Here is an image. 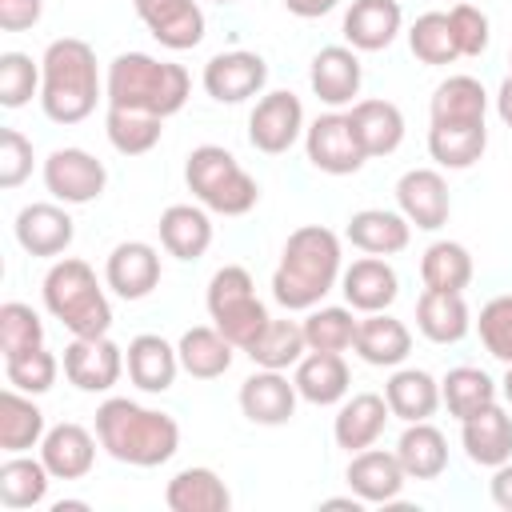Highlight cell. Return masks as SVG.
<instances>
[{
    "instance_id": "6da1fadb",
    "label": "cell",
    "mask_w": 512,
    "mask_h": 512,
    "mask_svg": "<svg viewBox=\"0 0 512 512\" xmlns=\"http://www.w3.org/2000/svg\"><path fill=\"white\" fill-rule=\"evenodd\" d=\"M340 272V236L324 224H300L272 272V300L288 312H308L340 284Z\"/></svg>"
},
{
    "instance_id": "7a4b0ae2",
    "label": "cell",
    "mask_w": 512,
    "mask_h": 512,
    "mask_svg": "<svg viewBox=\"0 0 512 512\" xmlns=\"http://www.w3.org/2000/svg\"><path fill=\"white\" fill-rule=\"evenodd\" d=\"M96 440L120 464L160 468L180 448V424L160 408H144L128 396H108L96 408Z\"/></svg>"
},
{
    "instance_id": "3957f363",
    "label": "cell",
    "mask_w": 512,
    "mask_h": 512,
    "mask_svg": "<svg viewBox=\"0 0 512 512\" xmlns=\"http://www.w3.org/2000/svg\"><path fill=\"white\" fill-rule=\"evenodd\" d=\"M104 80L96 52L80 36H60L40 56V108L52 124H80L96 112Z\"/></svg>"
},
{
    "instance_id": "277c9868",
    "label": "cell",
    "mask_w": 512,
    "mask_h": 512,
    "mask_svg": "<svg viewBox=\"0 0 512 512\" xmlns=\"http://www.w3.org/2000/svg\"><path fill=\"white\" fill-rule=\"evenodd\" d=\"M192 96V76L184 64L156 60L148 52H120L104 76V100L112 108H140L160 120L176 116Z\"/></svg>"
},
{
    "instance_id": "5b68a950",
    "label": "cell",
    "mask_w": 512,
    "mask_h": 512,
    "mask_svg": "<svg viewBox=\"0 0 512 512\" xmlns=\"http://www.w3.org/2000/svg\"><path fill=\"white\" fill-rule=\"evenodd\" d=\"M44 308L72 332V336H108L112 328V304L92 272L88 260L80 256H60L44 272Z\"/></svg>"
},
{
    "instance_id": "8992f818",
    "label": "cell",
    "mask_w": 512,
    "mask_h": 512,
    "mask_svg": "<svg viewBox=\"0 0 512 512\" xmlns=\"http://www.w3.org/2000/svg\"><path fill=\"white\" fill-rule=\"evenodd\" d=\"M184 180L196 204L216 216H248L260 200V184L240 168V160L220 144H200L184 160Z\"/></svg>"
},
{
    "instance_id": "52a82bcc",
    "label": "cell",
    "mask_w": 512,
    "mask_h": 512,
    "mask_svg": "<svg viewBox=\"0 0 512 512\" xmlns=\"http://www.w3.org/2000/svg\"><path fill=\"white\" fill-rule=\"evenodd\" d=\"M204 304H208L212 324H216L240 352H244V348L260 336V328L272 320L268 308H264V300L256 296L252 272L240 268V264H224V268L212 272Z\"/></svg>"
},
{
    "instance_id": "ba28073f",
    "label": "cell",
    "mask_w": 512,
    "mask_h": 512,
    "mask_svg": "<svg viewBox=\"0 0 512 512\" xmlns=\"http://www.w3.org/2000/svg\"><path fill=\"white\" fill-rule=\"evenodd\" d=\"M304 104L296 92L288 88H276V92H264L248 116V144L264 156H280L288 152L300 136H304Z\"/></svg>"
},
{
    "instance_id": "9c48e42d",
    "label": "cell",
    "mask_w": 512,
    "mask_h": 512,
    "mask_svg": "<svg viewBox=\"0 0 512 512\" xmlns=\"http://www.w3.org/2000/svg\"><path fill=\"white\" fill-rule=\"evenodd\" d=\"M304 152L312 160V168L328 172V176H352L364 168L368 152L360 148L348 112H324L304 128Z\"/></svg>"
},
{
    "instance_id": "30bf717a",
    "label": "cell",
    "mask_w": 512,
    "mask_h": 512,
    "mask_svg": "<svg viewBox=\"0 0 512 512\" xmlns=\"http://www.w3.org/2000/svg\"><path fill=\"white\" fill-rule=\"evenodd\" d=\"M200 84H204V92L216 104H244V100H252V96L264 92V84H268V60L260 52H248V48L216 52L204 64Z\"/></svg>"
},
{
    "instance_id": "8fae6325",
    "label": "cell",
    "mask_w": 512,
    "mask_h": 512,
    "mask_svg": "<svg viewBox=\"0 0 512 512\" xmlns=\"http://www.w3.org/2000/svg\"><path fill=\"white\" fill-rule=\"evenodd\" d=\"M108 168L84 148H56L44 160V188L60 204H92L104 196Z\"/></svg>"
},
{
    "instance_id": "7c38bea8",
    "label": "cell",
    "mask_w": 512,
    "mask_h": 512,
    "mask_svg": "<svg viewBox=\"0 0 512 512\" xmlns=\"http://www.w3.org/2000/svg\"><path fill=\"white\" fill-rule=\"evenodd\" d=\"M64 376L80 392H108L124 376V348L108 336H72L64 348Z\"/></svg>"
},
{
    "instance_id": "4fadbf2b",
    "label": "cell",
    "mask_w": 512,
    "mask_h": 512,
    "mask_svg": "<svg viewBox=\"0 0 512 512\" xmlns=\"http://www.w3.org/2000/svg\"><path fill=\"white\" fill-rule=\"evenodd\" d=\"M12 232H16V244H20L28 256L60 260V256L68 252L72 236H76V224H72V216H68V208H64L60 200H56V204L40 200V204H24V208L16 212Z\"/></svg>"
},
{
    "instance_id": "5bb4252c",
    "label": "cell",
    "mask_w": 512,
    "mask_h": 512,
    "mask_svg": "<svg viewBox=\"0 0 512 512\" xmlns=\"http://www.w3.org/2000/svg\"><path fill=\"white\" fill-rule=\"evenodd\" d=\"M396 204L408 216L412 228L420 232H436L448 224L452 212V196H448V180L436 168H408L396 180Z\"/></svg>"
},
{
    "instance_id": "9a60e30c",
    "label": "cell",
    "mask_w": 512,
    "mask_h": 512,
    "mask_svg": "<svg viewBox=\"0 0 512 512\" xmlns=\"http://www.w3.org/2000/svg\"><path fill=\"white\" fill-rule=\"evenodd\" d=\"M132 8L160 48L184 52L204 40V12L196 0H132Z\"/></svg>"
},
{
    "instance_id": "2e32d148",
    "label": "cell",
    "mask_w": 512,
    "mask_h": 512,
    "mask_svg": "<svg viewBox=\"0 0 512 512\" xmlns=\"http://www.w3.org/2000/svg\"><path fill=\"white\" fill-rule=\"evenodd\" d=\"M104 284L120 300H144L160 284V252L148 240H120L104 260Z\"/></svg>"
},
{
    "instance_id": "e0dca14e",
    "label": "cell",
    "mask_w": 512,
    "mask_h": 512,
    "mask_svg": "<svg viewBox=\"0 0 512 512\" xmlns=\"http://www.w3.org/2000/svg\"><path fill=\"white\" fill-rule=\"evenodd\" d=\"M296 380H288L276 368H256L244 384H240V412L260 424V428H280L296 416Z\"/></svg>"
},
{
    "instance_id": "ac0fdd59",
    "label": "cell",
    "mask_w": 512,
    "mask_h": 512,
    "mask_svg": "<svg viewBox=\"0 0 512 512\" xmlns=\"http://www.w3.org/2000/svg\"><path fill=\"white\" fill-rule=\"evenodd\" d=\"M360 80H364V68H360L356 48H348V44H328L308 64V84H312L316 100H324L328 108L356 104Z\"/></svg>"
},
{
    "instance_id": "d6986e66",
    "label": "cell",
    "mask_w": 512,
    "mask_h": 512,
    "mask_svg": "<svg viewBox=\"0 0 512 512\" xmlns=\"http://www.w3.org/2000/svg\"><path fill=\"white\" fill-rule=\"evenodd\" d=\"M340 292L352 312H388L400 296V276L384 256H360L340 272Z\"/></svg>"
},
{
    "instance_id": "ffe728a7",
    "label": "cell",
    "mask_w": 512,
    "mask_h": 512,
    "mask_svg": "<svg viewBox=\"0 0 512 512\" xmlns=\"http://www.w3.org/2000/svg\"><path fill=\"white\" fill-rule=\"evenodd\" d=\"M96 436L76 424V420H64V424H52L40 440V460L48 464L52 480H84L96 464Z\"/></svg>"
},
{
    "instance_id": "44dd1931",
    "label": "cell",
    "mask_w": 512,
    "mask_h": 512,
    "mask_svg": "<svg viewBox=\"0 0 512 512\" xmlns=\"http://www.w3.org/2000/svg\"><path fill=\"white\" fill-rule=\"evenodd\" d=\"M348 488L364 500V504H392L408 480L404 464L396 452H384V448H360L352 452L348 460V472H344Z\"/></svg>"
},
{
    "instance_id": "7402d4cb",
    "label": "cell",
    "mask_w": 512,
    "mask_h": 512,
    "mask_svg": "<svg viewBox=\"0 0 512 512\" xmlns=\"http://www.w3.org/2000/svg\"><path fill=\"white\" fill-rule=\"evenodd\" d=\"M404 28V12L400 0H352V8L344 12V40L356 52H384Z\"/></svg>"
},
{
    "instance_id": "603a6c76",
    "label": "cell",
    "mask_w": 512,
    "mask_h": 512,
    "mask_svg": "<svg viewBox=\"0 0 512 512\" xmlns=\"http://www.w3.org/2000/svg\"><path fill=\"white\" fill-rule=\"evenodd\" d=\"M124 364H128V380L140 392H168L176 384V372H184L176 344H168L156 332L132 336L128 348H124Z\"/></svg>"
},
{
    "instance_id": "cb8c5ba5",
    "label": "cell",
    "mask_w": 512,
    "mask_h": 512,
    "mask_svg": "<svg viewBox=\"0 0 512 512\" xmlns=\"http://www.w3.org/2000/svg\"><path fill=\"white\" fill-rule=\"evenodd\" d=\"M460 444L472 464L500 468L504 460H512V416L500 404L480 408L476 416L460 420Z\"/></svg>"
},
{
    "instance_id": "d4e9b609",
    "label": "cell",
    "mask_w": 512,
    "mask_h": 512,
    "mask_svg": "<svg viewBox=\"0 0 512 512\" xmlns=\"http://www.w3.org/2000/svg\"><path fill=\"white\" fill-rule=\"evenodd\" d=\"M348 244L368 252V256H396L408 248L412 240V224L408 216L396 208H360L348 216V228H344Z\"/></svg>"
},
{
    "instance_id": "484cf974",
    "label": "cell",
    "mask_w": 512,
    "mask_h": 512,
    "mask_svg": "<svg viewBox=\"0 0 512 512\" xmlns=\"http://www.w3.org/2000/svg\"><path fill=\"white\" fill-rule=\"evenodd\" d=\"M388 400L380 392H356L352 400L344 396L340 408H336V420H332V436H336V448L344 452H360V448H372L388 424Z\"/></svg>"
},
{
    "instance_id": "4316f807",
    "label": "cell",
    "mask_w": 512,
    "mask_h": 512,
    "mask_svg": "<svg viewBox=\"0 0 512 512\" xmlns=\"http://www.w3.org/2000/svg\"><path fill=\"white\" fill-rule=\"evenodd\" d=\"M156 228L164 252L176 260H200L212 248V216L204 204H168Z\"/></svg>"
},
{
    "instance_id": "83f0119b",
    "label": "cell",
    "mask_w": 512,
    "mask_h": 512,
    "mask_svg": "<svg viewBox=\"0 0 512 512\" xmlns=\"http://www.w3.org/2000/svg\"><path fill=\"white\" fill-rule=\"evenodd\" d=\"M356 356L372 368H400L412 352V332L404 320L388 316V312H368L356 328Z\"/></svg>"
},
{
    "instance_id": "f1b7e54d",
    "label": "cell",
    "mask_w": 512,
    "mask_h": 512,
    "mask_svg": "<svg viewBox=\"0 0 512 512\" xmlns=\"http://www.w3.org/2000/svg\"><path fill=\"white\" fill-rule=\"evenodd\" d=\"M296 392L300 400L316 404V408H332L348 396L352 388V372L344 364L340 352H304V360L296 364Z\"/></svg>"
},
{
    "instance_id": "f546056e",
    "label": "cell",
    "mask_w": 512,
    "mask_h": 512,
    "mask_svg": "<svg viewBox=\"0 0 512 512\" xmlns=\"http://www.w3.org/2000/svg\"><path fill=\"white\" fill-rule=\"evenodd\" d=\"M416 328L432 344H460L472 328V312L464 304V292L424 288L420 300H416Z\"/></svg>"
},
{
    "instance_id": "4dcf8cb0",
    "label": "cell",
    "mask_w": 512,
    "mask_h": 512,
    "mask_svg": "<svg viewBox=\"0 0 512 512\" xmlns=\"http://www.w3.org/2000/svg\"><path fill=\"white\" fill-rule=\"evenodd\" d=\"M352 132L360 140V148L372 156H392L404 144V112L392 100H356L352 112Z\"/></svg>"
},
{
    "instance_id": "1f68e13d",
    "label": "cell",
    "mask_w": 512,
    "mask_h": 512,
    "mask_svg": "<svg viewBox=\"0 0 512 512\" xmlns=\"http://www.w3.org/2000/svg\"><path fill=\"white\" fill-rule=\"evenodd\" d=\"M384 400H388V412L404 424L432 420L440 408V380L424 368H396L384 384Z\"/></svg>"
},
{
    "instance_id": "d6a6232c",
    "label": "cell",
    "mask_w": 512,
    "mask_h": 512,
    "mask_svg": "<svg viewBox=\"0 0 512 512\" xmlns=\"http://www.w3.org/2000/svg\"><path fill=\"white\" fill-rule=\"evenodd\" d=\"M176 352H180V368L192 380H216L232 368L236 344L216 324H196L176 340Z\"/></svg>"
},
{
    "instance_id": "836d02e7",
    "label": "cell",
    "mask_w": 512,
    "mask_h": 512,
    "mask_svg": "<svg viewBox=\"0 0 512 512\" xmlns=\"http://www.w3.org/2000/svg\"><path fill=\"white\" fill-rule=\"evenodd\" d=\"M164 504L172 512H228L232 508V492L212 468L196 464V468H180L168 480Z\"/></svg>"
},
{
    "instance_id": "e575fe53",
    "label": "cell",
    "mask_w": 512,
    "mask_h": 512,
    "mask_svg": "<svg viewBox=\"0 0 512 512\" xmlns=\"http://www.w3.org/2000/svg\"><path fill=\"white\" fill-rule=\"evenodd\" d=\"M428 116L432 124H484L488 116V92L476 76H448L436 84L432 100H428Z\"/></svg>"
},
{
    "instance_id": "d590c367",
    "label": "cell",
    "mask_w": 512,
    "mask_h": 512,
    "mask_svg": "<svg viewBox=\"0 0 512 512\" xmlns=\"http://www.w3.org/2000/svg\"><path fill=\"white\" fill-rule=\"evenodd\" d=\"M48 424H44V412L32 404L28 392L20 388H4L0 392V448L12 456V452H28V448H40Z\"/></svg>"
},
{
    "instance_id": "8d00e7d4",
    "label": "cell",
    "mask_w": 512,
    "mask_h": 512,
    "mask_svg": "<svg viewBox=\"0 0 512 512\" xmlns=\"http://www.w3.org/2000/svg\"><path fill=\"white\" fill-rule=\"evenodd\" d=\"M396 456H400L408 480H436L448 468V440H444V432L436 424L416 420V424H408L400 432Z\"/></svg>"
},
{
    "instance_id": "74e56055",
    "label": "cell",
    "mask_w": 512,
    "mask_h": 512,
    "mask_svg": "<svg viewBox=\"0 0 512 512\" xmlns=\"http://www.w3.org/2000/svg\"><path fill=\"white\" fill-rule=\"evenodd\" d=\"M48 464L36 456H24V452H12L4 464H0V504L8 512H24V508H36L44 504L48 496Z\"/></svg>"
},
{
    "instance_id": "f35d334b",
    "label": "cell",
    "mask_w": 512,
    "mask_h": 512,
    "mask_svg": "<svg viewBox=\"0 0 512 512\" xmlns=\"http://www.w3.org/2000/svg\"><path fill=\"white\" fill-rule=\"evenodd\" d=\"M496 396H500V384H496L484 368H476V364L448 368V376L440 380V404H444L448 416H456V420L476 416L480 408L496 404Z\"/></svg>"
},
{
    "instance_id": "ab89813d",
    "label": "cell",
    "mask_w": 512,
    "mask_h": 512,
    "mask_svg": "<svg viewBox=\"0 0 512 512\" xmlns=\"http://www.w3.org/2000/svg\"><path fill=\"white\" fill-rule=\"evenodd\" d=\"M488 148V124H432L428 128V156L440 168L464 172Z\"/></svg>"
},
{
    "instance_id": "60d3db41",
    "label": "cell",
    "mask_w": 512,
    "mask_h": 512,
    "mask_svg": "<svg viewBox=\"0 0 512 512\" xmlns=\"http://www.w3.org/2000/svg\"><path fill=\"white\" fill-rule=\"evenodd\" d=\"M244 352H248V360H252L256 368H276V372H284V368L300 364L304 352H308L304 324H296V320H268V324L260 328V336H256Z\"/></svg>"
},
{
    "instance_id": "b9f144b4",
    "label": "cell",
    "mask_w": 512,
    "mask_h": 512,
    "mask_svg": "<svg viewBox=\"0 0 512 512\" xmlns=\"http://www.w3.org/2000/svg\"><path fill=\"white\" fill-rule=\"evenodd\" d=\"M420 280L436 292H464L472 284V252L460 240H436L420 256Z\"/></svg>"
},
{
    "instance_id": "7bdbcfd3",
    "label": "cell",
    "mask_w": 512,
    "mask_h": 512,
    "mask_svg": "<svg viewBox=\"0 0 512 512\" xmlns=\"http://www.w3.org/2000/svg\"><path fill=\"white\" fill-rule=\"evenodd\" d=\"M104 132H108V144L120 152V156H144L160 144V132H164V120L152 116V112H140V108H112L104 112Z\"/></svg>"
},
{
    "instance_id": "ee69618b",
    "label": "cell",
    "mask_w": 512,
    "mask_h": 512,
    "mask_svg": "<svg viewBox=\"0 0 512 512\" xmlns=\"http://www.w3.org/2000/svg\"><path fill=\"white\" fill-rule=\"evenodd\" d=\"M356 328L360 320L352 316V308L340 304H316L304 316V340L308 352H344L356 344Z\"/></svg>"
},
{
    "instance_id": "f6af8a7d",
    "label": "cell",
    "mask_w": 512,
    "mask_h": 512,
    "mask_svg": "<svg viewBox=\"0 0 512 512\" xmlns=\"http://www.w3.org/2000/svg\"><path fill=\"white\" fill-rule=\"evenodd\" d=\"M408 48L428 68H444V64L460 60V48H456L448 12H424V16H416L412 28H408Z\"/></svg>"
},
{
    "instance_id": "bcb514c9",
    "label": "cell",
    "mask_w": 512,
    "mask_h": 512,
    "mask_svg": "<svg viewBox=\"0 0 512 512\" xmlns=\"http://www.w3.org/2000/svg\"><path fill=\"white\" fill-rule=\"evenodd\" d=\"M44 344V320L32 304H20V300H8L0 304V352L4 360L20 356V352H32Z\"/></svg>"
},
{
    "instance_id": "7dc6e473",
    "label": "cell",
    "mask_w": 512,
    "mask_h": 512,
    "mask_svg": "<svg viewBox=\"0 0 512 512\" xmlns=\"http://www.w3.org/2000/svg\"><path fill=\"white\" fill-rule=\"evenodd\" d=\"M60 368H64V364H60L44 344L32 348V352H20V356H12V360H4L8 384L20 388V392H28V396H44V392L56 384Z\"/></svg>"
},
{
    "instance_id": "c3c4849f",
    "label": "cell",
    "mask_w": 512,
    "mask_h": 512,
    "mask_svg": "<svg viewBox=\"0 0 512 512\" xmlns=\"http://www.w3.org/2000/svg\"><path fill=\"white\" fill-rule=\"evenodd\" d=\"M40 92V64L28 52H0V104L24 108Z\"/></svg>"
},
{
    "instance_id": "681fc988",
    "label": "cell",
    "mask_w": 512,
    "mask_h": 512,
    "mask_svg": "<svg viewBox=\"0 0 512 512\" xmlns=\"http://www.w3.org/2000/svg\"><path fill=\"white\" fill-rule=\"evenodd\" d=\"M476 332H480V344H484V352H488L492 360L512 364V292L492 296V300L480 308Z\"/></svg>"
},
{
    "instance_id": "f907efd6",
    "label": "cell",
    "mask_w": 512,
    "mask_h": 512,
    "mask_svg": "<svg viewBox=\"0 0 512 512\" xmlns=\"http://www.w3.org/2000/svg\"><path fill=\"white\" fill-rule=\"evenodd\" d=\"M448 24H452V36H456L460 56H484L492 32H488V16H484L476 4L456 0V4L448 8Z\"/></svg>"
},
{
    "instance_id": "816d5d0a",
    "label": "cell",
    "mask_w": 512,
    "mask_h": 512,
    "mask_svg": "<svg viewBox=\"0 0 512 512\" xmlns=\"http://www.w3.org/2000/svg\"><path fill=\"white\" fill-rule=\"evenodd\" d=\"M32 140L16 128L0 132V188H20L32 176Z\"/></svg>"
},
{
    "instance_id": "f5cc1de1",
    "label": "cell",
    "mask_w": 512,
    "mask_h": 512,
    "mask_svg": "<svg viewBox=\"0 0 512 512\" xmlns=\"http://www.w3.org/2000/svg\"><path fill=\"white\" fill-rule=\"evenodd\" d=\"M40 16H44V0H0L4 32H28L32 24H40Z\"/></svg>"
},
{
    "instance_id": "db71d44e",
    "label": "cell",
    "mask_w": 512,
    "mask_h": 512,
    "mask_svg": "<svg viewBox=\"0 0 512 512\" xmlns=\"http://www.w3.org/2000/svg\"><path fill=\"white\" fill-rule=\"evenodd\" d=\"M488 496L496 508L512 512V460H504L500 468H492V480H488Z\"/></svg>"
},
{
    "instance_id": "11a10c76",
    "label": "cell",
    "mask_w": 512,
    "mask_h": 512,
    "mask_svg": "<svg viewBox=\"0 0 512 512\" xmlns=\"http://www.w3.org/2000/svg\"><path fill=\"white\" fill-rule=\"evenodd\" d=\"M336 4H340V0H284V8H288L292 16H300V20H320V16H328Z\"/></svg>"
},
{
    "instance_id": "9f6ffc18",
    "label": "cell",
    "mask_w": 512,
    "mask_h": 512,
    "mask_svg": "<svg viewBox=\"0 0 512 512\" xmlns=\"http://www.w3.org/2000/svg\"><path fill=\"white\" fill-rule=\"evenodd\" d=\"M496 116L504 120V128H512V76H504V84L496 92Z\"/></svg>"
},
{
    "instance_id": "6f0895ef",
    "label": "cell",
    "mask_w": 512,
    "mask_h": 512,
    "mask_svg": "<svg viewBox=\"0 0 512 512\" xmlns=\"http://www.w3.org/2000/svg\"><path fill=\"white\" fill-rule=\"evenodd\" d=\"M500 396L508 400V408H512V364H504V380H500Z\"/></svg>"
},
{
    "instance_id": "680465c9",
    "label": "cell",
    "mask_w": 512,
    "mask_h": 512,
    "mask_svg": "<svg viewBox=\"0 0 512 512\" xmlns=\"http://www.w3.org/2000/svg\"><path fill=\"white\" fill-rule=\"evenodd\" d=\"M76 508H88L84 500H60V504H52V512H76Z\"/></svg>"
},
{
    "instance_id": "91938a15",
    "label": "cell",
    "mask_w": 512,
    "mask_h": 512,
    "mask_svg": "<svg viewBox=\"0 0 512 512\" xmlns=\"http://www.w3.org/2000/svg\"><path fill=\"white\" fill-rule=\"evenodd\" d=\"M212 4H232V0H212Z\"/></svg>"
},
{
    "instance_id": "94428289",
    "label": "cell",
    "mask_w": 512,
    "mask_h": 512,
    "mask_svg": "<svg viewBox=\"0 0 512 512\" xmlns=\"http://www.w3.org/2000/svg\"><path fill=\"white\" fill-rule=\"evenodd\" d=\"M508 64H512V56H508ZM508 76H512V68H508Z\"/></svg>"
}]
</instances>
